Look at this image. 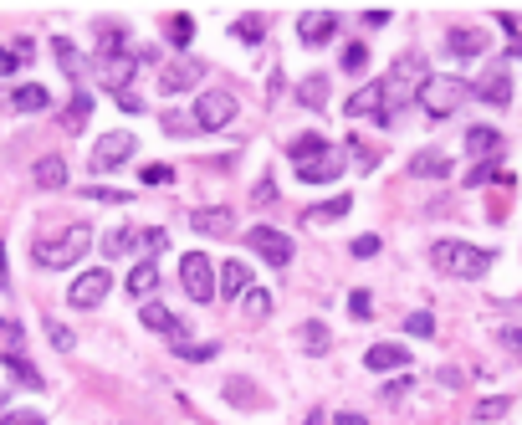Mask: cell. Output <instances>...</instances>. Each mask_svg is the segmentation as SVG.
Returning a JSON list of instances; mask_svg holds the SVG:
<instances>
[{
  "mask_svg": "<svg viewBox=\"0 0 522 425\" xmlns=\"http://www.w3.org/2000/svg\"><path fill=\"white\" fill-rule=\"evenodd\" d=\"M430 267L441 277H461V282H476L492 272V251L487 246H471V241H435L430 246Z\"/></svg>",
  "mask_w": 522,
  "mask_h": 425,
  "instance_id": "cell-1",
  "label": "cell"
},
{
  "mask_svg": "<svg viewBox=\"0 0 522 425\" xmlns=\"http://www.w3.org/2000/svg\"><path fill=\"white\" fill-rule=\"evenodd\" d=\"M87 246H93V231H87V226H67V231H57V236H41V241L31 246V262L47 267V272H62V267H77V262H82Z\"/></svg>",
  "mask_w": 522,
  "mask_h": 425,
  "instance_id": "cell-2",
  "label": "cell"
},
{
  "mask_svg": "<svg viewBox=\"0 0 522 425\" xmlns=\"http://www.w3.org/2000/svg\"><path fill=\"white\" fill-rule=\"evenodd\" d=\"M466 98H471V88H466L461 77H451V72H430L420 88H415V103H420L430 118H451Z\"/></svg>",
  "mask_w": 522,
  "mask_h": 425,
  "instance_id": "cell-3",
  "label": "cell"
},
{
  "mask_svg": "<svg viewBox=\"0 0 522 425\" xmlns=\"http://www.w3.org/2000/svg\"><path fill=\"white\" fill-rule=\"evenodd\" d=\"M221 267H215L205 251H185L180 257V287L190 292V303H215V292H221V277H215Z\"/></svg>",
  "mask_w": 522,
  "mask_h": 425,
  "instance_id": "cell-4",
  "label": "cell"
},
{
  "mask_svg": "<svg viewBox=\"0 0 522 425\" xmlns=\"http://www.w3.org/2000/svg\"><path fill=\"white\" fill-rule=\"evenodd\" d=\"M190 118H195L200 134H221V129H231V123H236V98H231L226 88H210V93L195 98Z\"/></svg>",
  "mask_w": 522,
  "mask_h": 425,
  "instance_id": "cell-5",
  "label": "cell"
},
{
  "mask_svg": "<svg viewBox=\"0 0 522 425\" xmlns=\"http://www.w3.org/2000/svg\"><path fill=\"white\" fill-rule=\"evenodd\" d=\"M108 292H113V272H108V267H87V272L67 287V303H72V308H98Z\"/></svg>",
  "mask_w": 522,
  "mask_h": 425,
  "instance_id": "cell-6",
  "label": "cell"
},
{
  "mask_svg": "<svg viewBox=\"0 0 522 425\" xmlns=\"http://www.w3.org/2000/svg\"><path fill=\"white\" fill-rule=\"evenodd\" d=\"M246 246L256 251L261 262H272V267H287V262H292V241H287L277 226H251V231H246Z\"/></svg>",
  "mask_w": 522,
  "mask_h": 425,
  "instance_id": "cell-7",
  "label": "cell"
},
{
  "mask_svg": "<svg viewBox=\"0 0 522 425\" xmlns=\"http://www.w3.org/2000/svg\"><path fill=\"white\" fill-rule=\"evenodd\" d=\"M134 154H139V139L134 134H103L98 149H93V169H103V175H108V169H123Z\"/></svg>",
  "mask_w": 522,
  "mask_h": 425,
  "instance_id": "cell-8",
  "label": "cell"
},
{
  "mask_svg": "<svg viewBox=\"0 0 522 425\" xmlns=\"http://www.w3.org/2000/svg\"><path fill=\"white\" fill-rule=\"evenodd\" d=\"M200 62H190V57H180V62H169L164 72H159V93L169 98V93H185V88H200Z\"/></svg>",
  "mask_w": 522,
  "mask_h": 425,
  "instance_id": "cell-9",
  "label": "cell"
},
{
  "mask_svg": "<svg viewBox=\"0 0 522 425\" xmlns=\"http://www.w3.org/2000/svg\"><path fill=\"white\" fill-rule=\"evenodd\" d=\"M338 175H343V154L338 149H328V154H318L308 164H297V180L302 185H333Z\"/></svg>",
  "mask_w": 522,
  "mask_h": 425,
  "instance_id": "cell-10",
  "label": "cell"
},
{
  "mask_svg": "<svg viewBox=\"0 0 522 425\" xmlns=\"http://www.w3.org/2000/svg\"><path fill=\"white\" fill-rule=\"evenodd\" d=\"M144 328L159 333V338H169V349L185 344V318H174L164 303H144Z\"/></svg>",
  "mask_w": 522,
  "mask_h": 425,
  "instance_id": "cell-11",
  "label": "cell"
},
{
  "mask_svg": "<svg viewBox=\"0 0 522 425\" xmlns=\"http://www.w3.org/2000/svg\"><path fill=\"white\" fill-rule=\"evenodd\" d=\"M190 226L200 236H236V216H231L226 205H200L195 216H190Z\"/></svg>",
  "mask_w": 522,
  "mask_h": 425,
  "instance_id": "cell-12",
  "label": "cell"
},
{
  "mask_svg": "<svg viewBox=\"0 0 522 425\" xmlns=\"http://www.w3.org/2000/svg\"><path fill=\"white\" fill-rule=\"evenodd\" d=\"M348 118H374V123H389V113H384V82H369V88H359L354 98H348Z\"/></svg>",
  "mask_w": 522,
  "mask_h": 425,
  "instance_id": "cell-13",
  "label": "cell"
},
{
  "mask_svg": "<svg viewBox=\"0 0 522 425\" xmlns=\"http://www.w3.org/2000/svg\"><path fill=\"white\" fill-rule=\"evenodd\" d=\"M338 31V16L333 11H308L297 21V36H302V47H323V41Z\"/></svg>",
  "mask_w": 522,
  "mask_h": 425,
  "instance_id": "cell-14",
  "label": "cell"
},
{
  "mask_svg": "<svg viewBox=\"0 0 522 425\" xmlns=\"http://www.w3.org/2000/svg\"><path fill=\"white\" fill-rule=\"evenodd\" d=\"M364 364H369L374 374H395V369L410 364V349H405V344H369Z\"/></svg>",
  "mask_w": 522,
  "mask_h": 425,
  "instance_id": "cell-15",
  "label": "cell"
},
{
  "mask_svg": "<svg viewBox=\"0 0 522 425\" xmlns=\"http://www.w3.org/2000/svg\"><path fill=\"white\" fill-rule=\"evenodd\" d=\"M446 47L456 57H482L487 52V31H476V26H451L446 31Z\"/></svg>",
  "mask_w": 522,
  "mask_h": 425,
  "instance_id": "cell-16",
  "label": "cell"
},
{
  "mask_svg": "<svg viewBox=\"0 0 522 425\" xmlns=\"http://www.w3.org/2000/svg\"><path fill=\"white\" fill-rule=\"evenodd\" d=\"M471 93H476V98H487V103H497V108H507V103H512V77H507L502 67H492Z\"/></svg>",
  "mask_w": 522,
  "mask_h": 425,
  "instance_id": "cell-17",
  "label": "cell"
},
{
  "mask_svg": "<svg viewBox=\"0 0 522 425\" xmlns=\"http://www.w3.org/2000/svg\"><path fill=\"white\" fill-rule=\"evenodd\" d=\"M410 175H415V180H446V175H451V154H441V149L415 154V159H410Z\"/></svg>",
  "mask_w": 522,
  "mask_h": 425,
  "instance_id": "cell-18",
  "label": "cell"
},
{
  "mask_svg": "<svg viewBox=\"0 0 522 425\" xmlns=\"http://www.w3.org/2000/svg\"><path fill=\"white\" fill-rule=\"evenodd\" d=\"M31 175H36L41 190H62V185H67V159H62V154H41Z\"/></svg>",
  "mask_w": 522,
  "mask_h": 425,
  "instance_id": "cell-19",
  "label": "cell"
},
{
  "mask_svg": "<svg viewBox=\"0 0 522 425\" xmlns=\"http://www.w3.org/2000/svg\"><path fill=\"white\" fill-rule=\"evenodd\" d=\"M87 118H93V93H82V88H77V93L67 98V108H62V129L77 134V129H87Z\"/></svg>",
  "mask_w": 522,
  "mask_h": 425,
  "instance_id": "cell-20",
  "label": "cell"
},
{
  "mask_svg": "<svg viewBox=\"0 0 522 425\" xmlns=\"http://www.w3.org/2000/svg\"><path fill=\"white\" fill-rule=\"evenodd\" d=\"M11 108H16V113H47V108H52V93L41 88V82H26V88L11 93Z\"/></svg>",
  "mask_w": 522,
  "mask_h": 425,
  "instance_id": "cell-21",
  "label": "cell"
},
{
  "mask_svg": "<svg viewBox=\"0 0 522 425\" xmlns=\"http://www.w3.org/2000/svg\"><path fill=\"white\" fill-rule=\"evenodd\" d=\"M497 149H502V134L487 129V123H476L466 134V154H476V159H497Z\"/></svg>",
  "mask_w": 522,
  "mask_h": 425,
  "instance_id": "cell-22",
  "label": "cell"
},
{
  "mask_svg": "<svg viewBox=\"0 0 522 425\" xmlns=\"http://www.w3.org/2000/svg\"><path fill=\"white\" fill-rule=\"evenodd\" d=\"M348 210H354V200H348V195H333V200L313 205V210H308V216H302V221H308V226H328V221H343Z\"/></svg>",
  "mask_w": 522,
  "mask_h": 425,
  "instance_id": "cell-23",
  "label": "cell"
},
{
  "mask_svg": "<svg viewBox=\"0 0 522 425\" xmlns=\"http://www.w3.org/2000/svg\"><path fill=\"white\" fill-rule=\"evenodd\" d=\"M328 149H333V144H328L323 134H297V139L287 144V159H292V164H308V159H318V154H328Z\"/></svg>",
  "mask_w": 522,
  "mask_h": 425,
  "instance_id": "cell-24",
  "label": "cell"
},
{
  "mask_svg": "<svg viewBox=\"0 0 522 425\" xmlns=\"http://www.w3.org/2000/svg\"><path fill=\"white\" fill-rule=\"evenodd\" d=\"M297 103H302V108H323V103H328V72L302 77V82H297Z\"/></svg>",
  "mask_w": 522,
  "mask_h": 425,
  "instance_id": "cell-25",
  "label": "cell"
},
{
  "mask_svg": "<svg viewBox=\"0 0 522 425\" xmlns=\"http://www.w3.org/2000/svg\"><path fill=\"white\" fill-rule=\"evenodd\" d=\"M154 287H159V267L144 257L134 272H128V292H134V297H154Z\"/></svg>",
  "mask_w": 522,
  "mask_h": 425,
  "instance_id": "cell-26",
  "label": "cell"
},
{
  "mask_svg": "<svg viewBox=\"0 0 522 425\" xmlns=\"http://www.w3.org/2000/svg\"><path fill=\"white\" fill-rule=\"evenodd\" d=\"M215 277H221V292H226V297H241V292L251 287V272H246V262H226V267L215 272Z\"/></svg>",
  "mask_w": 522,
  "mask_h": 425,
  "instance_id": "cell-27",
  "label": "cell"
},
{
  "mask_svg": "<svg viewBox=\"0 0 522 425\" xmlns=\"http://www.w3.org/2000/svg\"><path fill=\"white\" fill-rule=\"evenodd\" d=\"M267 313H272V297L261 292V287H246V292H241V318L261 323V318H267Z\"/></svg>",
  "mask_w": 522,
  "mask_h": 425,
  "instance_id": "cell-28",
  "label": "cell"
},
{
  "mask_svg": "<svg viewBox=\"0 0 522 425\" xmlns=\"http://www.w3.org/2000/svg\"><path fill=\"white\" fill-rule=\"evenodd\" d=\"M164 36H169V47H190V41H195V21L190 16H169Z\"/></svg>",
  "mask_w": 522,
  "mask_h": 425,
  "instance_id": "cell-29",
  "label": "cell"
},
{
  "mask_svg": "<svg viewBox=\"0 0 522 425\" xmlns=\"http://www.w3.org/2000/svg\"><path fill=\"white\" fill-rule=\"evenodd\" d=\"M52 52H57V62L67 67V77H72V82H82V62H77V47H72L67 36H57V41H52Z\"/></svg>",
  "mask_w": 522,
  "mask_h": 425,
  "instance_id": "cell-30",
  "label": "cell"
},
{
  "mask_svg": "<svg viewBox=\"0 0 522 425\" xmlns=\"http://www.w3.org/2000/svg\"><path fill=\"white\" fill-rule=\"evenodd\" d=\"M215 354H221V344H190V338H185V344H174V359H190V364H205Z\"/></svg>",
  "mask_w": 522,
  "mask_h": 425,
  "instance_id": "cell-31",
  "label": "cell"
},
{
  "mask_svg": "<svg viewBox=\"0 0 522 425\" xmlns=\"http://www.w3.org/2000/svg\"><path fill=\"white\" fill-rule=\"evenodd\" d=\"M302 349L308 354H328V328L313 318V323H302Z\"/></svg>",
  "mask_w": 522,
  "mask_h": 425,
  "instance_id": "cell-32",
  "label": "cell"
},
{
  "mask_svg": "<svg viewBox=\"0 0 522 425\" xmlns=\"http://www.w3.org/2000/svg\"><path fill=\"white\" fill-rule=\"evenodd\" d=\"M6 369H11L16 379H21L26 390H41V374H36V369L26 364V354H6Z\"/></svg>",
  "mask_w": 522,
  "mask_h": 425,
  "instance_id": "cell-33",
  "label": "cell"
},
{
  "mask_svg": "<svg viewBox=\"0 0 522 425\" xmlns=\"http://www.w3.org/2000/svg\"><path fill=\"white\" fill-rule=\"evenodd\" d=\"M108 257H128V251H139V231H108Z\"/></svg>",
  "mask_w": 522,
  "mask_h": 425,
  "instance_id": "cell-34",
  "label": "cell"
},
{
  "mask_svg": "<svg viewBox=\"0 0 522 425\" xmlns=\"http://www.w3.org/2000/svg\"><path fill=\"white\" fill-rule=\"evenodd\" d=\"M231 36L246 41V47H256V41H261V16H241V21L231 26Z\"/></svg>",
  "mask_w": 522,
  "mask_h": 425,
  "instance_id": "cell-35",
  "label": "cell"
},
{
  "mask_svg": "<svg viewBox=\"0 0 522 425\" xmlns=\"http://www.w3.org/2000/svg\"><path fill=\"white\" fill-rule=\"evenodd\" d=\"M164 134L185 139V134H200V129H195V118H190V113H164Z\"/></svg>",
  "mask_w": 522,
  "mask_h": 425,
  "instance_id": "cell-36",
  "label": "cell"
},
{
  "mask_svg": "<svg viewBox=\"0 0 522 425\" xmlns=\"http://www.w3.org/2000/svg\"><path fill=\"white\" fill-rule=\"evenodd\" d=\"M507 410H512V400H502V395H492V400H482V405H476L471 415H476V420H502Z\"/></svg>",
  "mask_w": 522,
  "mask_h": 425,
  "instance_id": "cell-37",
  "label": "cell"
},
{
  "mask_svg": "<svg viewBox=\"0 0 522 425\" xmlns=\"http://www.w3.org/2000/svg\"><path fill=\"white\" fill-rule=\"evenodd\" d=\"M0 344H6V354H21V323L16 318H0Z\"/></svg>",
  "mask_w": 522,
  "mask_h": 425,
  "instance_id": "cell-38",
  "label": "cell"
},
{
  "mask_svg": "<svg viewBox=\"0 0 522 425\" xmlns=\"http://www.w3.org/2000/svg\"><path fill=\"white\" fill-rule=\"evenodd\" d=\"M364 62H369V47H343V72H364Z\"/></svg>",
  "mask_w": 522,
  "mask_h": 425,
  "instance_id": "cell-39",
  "label": "cell"
},
{
  "mask_svg": "<svg viewBox=\"0 0 522 425\" xmlns=\"http://www.w3.org/2000/svg\"><path fill=\"white\" fill-rule=\"evenodd\" d=\"M226 395H231L236 405H256V385H246V379H231V385H226Z\"/></svg>",
  "mask_w": 522,
  "mask_h": 425,
  "instance_id": "cell-40",
  "label": "cell"
},
{
  "mask_svg": "<svg viewBox=\"0 0 522 425\" xmlns=\"http://www.w3.org/2000/svg\"><path fill=\"white\" fill-rule=\"evenodd\" d=\"M0 425H47V420H41V410H6Z\"/></svg>",
  "mask_w": 522,
  "mask_h": 425,
  "instance_id": "cell-41",
  "label": "cell"
},
{
  "mask_svg": "<svg viewBox=\"0 0 522 425\" xmlns=\"http://www.w3.org/2000/svg\"><path fill=\"white\" fill-rule=\"evenodd\" d=\"M405 328H410L415 338H430V333H435V318H430V313H410V318H405Z\"/></svg>",
  "mask_w": 522,
  "mask_h": 425,
  "instance_id": "cell-42",
  "label": "cell"
},
{
  "mask_svg": "<svg viewBox=\"0 0 522 425\" xmlns=\"http://www.w3.org/2000/svg\"><path fill=\"white\" fill-rule=\"evenodd\" d=\"M47 333H52V344H57L62 354H72V344H77V338H72V328H62V323H47Z\"/></svg>",
  "mask_w": 522,
  "mask_h": 425,
  "instance_id": "cell-43",
  "label": "cell"
},
{
  "mask_svg": "<svg viewBox=\"0 0 522 425\" xmlns=\"http://www.w3.org/2000/svg\"><path fill=\"white\" fill-rule=\"evenodd\" d=\"M164 241H169V236H164V226H149V231H139V246H144V251H164Z\"/></svg>",
  "mask_w": 522,
  "mask_h": 425,
  "instance_id": "cell-44",
  "label": "cell"
},
{
  "mask_svg": "<svg viewBox=\"0 0 522 425\" xmlns=\"http://www.w3.org/2000/svg\"><path fill=\"white\" fill-rule=\"evenodd\" d=\"M348 313H354V318H369V313H374V297H369V292H354V297H348Z\"/></svg>",
  "mask_w": 522,
  "mask_h": 425,
  "instance_id": "cell-45",
  "label": "cell"
},
{
  "mask_svg": "<svg viewBox=\"0 0 522 425\" xmlns=\"http://www.w3.org/2000/svg\"><path fill=\"white\" fill-rule=\"evenodd\" d=\"M82 195H87V200H108V205H113V200H128L123 190H108V185H93V190H82Z\"/></svg>",
  "mask_w": 522,
  "mask_h": 425,
  "instance_id": "cell-46",
  "label": "cell"
},
{
  "mask_svg": "<svg viewBox=\"0 0 522 425\" xmlns=\"http://www.w3.org/2000/svg\"><path fill=\"white\" fill-rule=\"evenodd\" d=\"M348 149H354V154H359V164H364V169H374V164H379V154H374V149H369L364 139H354V144H348Z\"/></svg>",
  "mask_w": 522,
  "mask_h": 425,
  "instance_id": "cell-47",
  "label": "cell"
},
{
  "mask_svg": "<svg viewBox=\"0 0 522 425\" xmlns=\"http://www.w3.org/2000/svg\"><path fill=\"white\" fill-rule=\"evenodd\" d=\"M169 180H174V175H169L164 164H149V169H144V185H169Z\"/></svg>",
  "mask_w": 522,
  "mask_h": 425,
  "instance_id": "cell-48",
  "label": "cell"
},
{
  "mask_svg": "<svg viewBox=\"0 0 522 425\" xmlns=\"http://www.w3.org/2000/svg\"><path fill=\"white\" fill-rule=\"evenodd\" d=\"M251 200H256V205H272V200H277V185H272V180H256V195H251Z\"/></svg>",
  "mask_w": 522,
  "mask_h": 425,
  "instance_id": "cell-49",
  "label": "cell"
},
{
  "mask_svg": "<svg viewBox=\"0 0 522 425\" xmlns=\"http://www.w3.org/2000/svg\"><path fill=\"white\" fill-rule=\"evenodd\" d=\"M354 257H379V236H359L354 241Z\"/></svg>",
  "mask_w": 522,
  "mask_h": 425,
  "instance_id": "cell-50",
  "label": "cell"
},
{
  "mask_svg": "<svg viewBox=\"0 0 522 425\" xmlns=\"http://www.w3.org/2000/svg\"><path fill=\"white\" fill-rule=\"evenodd\" d=\"M16 67H21V57H16L11 47H0V77H11Z\"/></svg>",
  "mask_w": 522,
  "mask_h": 425,
  "instance_id": "cell-51",
  "label": "cell"
},
{
  "mask_svg": "<svg viewBox=\"0 0 522 425\" xmlns=\"http://www.w3.org/2000/svg\"><path fill=\"white\" fill-rule=\"evenodd\" d=\"M497 338H502V344H507L512 354H522V328H502Z\"/></svg>",
  "mask_w": 522,
  "mask_h": 425,
  "instance_id": "cell-52",
  "label": "cell"
},
{
  "mask_svg": "<svg viewBox=\"0 0 522 425\" xmlns=\"http://www.w3.org/2000/svg\"><path fill=\"white\" fill-rule=\"evenodd\" d=\"M405 395H410V379H395V385L384 390V400H405Z\"/></svg>",
  "mask_w": 522,
  "mask_h": 425,
  "instance_id": "cell-53",
  "label": "cell"
},
{
  "mask_svg": "<svg viewBox=\"0 0 522 425\" xmlns=\"http://www.w3.org/2000/svg\"><path fill=\"white\" fill-rule=\"evenodd\" d=\"M113 98H118V108H123V113H139V98H134V88H128V93H113Z\"/></svg>",
  "mask_w": 522,
  "mask_h": 425,
  "instance_id": "cell-54",
  "label": "cell"
},
{
  "mask_svg": "<svg viewBox=\"0 0 522 425\" xmlns=\"http://www.w3.org/2000/svg\"><path fill=\"white\" fill-rule=\"evenodd\" d=\"M338 425H364V415H338Z\"/></svg>",
  "mask_w": 522,
  "mask_h": 425,
  "instance_id": "cell-55",
  "label": "cell"
},
{
  "mask_svg": "<svg viewBox=\"0 0 522 425\" xmlns=\"http://www.w3.org/2000/svg\"><path fill=\"white\" fill-rule=\"evenodd\" d=\"M302 425H323V410H313V415H308V420H302Z\"/></svg>",
  "mask_w": 522,
  "mask_h": 425,
  "instance_id": "cell-56",
  "label": "cell"
}]
</instances>
